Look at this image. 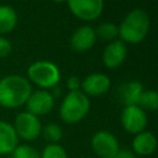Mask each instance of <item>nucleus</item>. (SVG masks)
Here are the masks:
<instances>
[{"label":"nucleus","instance_id":"nucleus-1","mask_svg":"<svg viewBox=\"0 0 158 158\" xmlns=\"http://www.w3.org/2000/svg\"><path fill=\"white\" fill-rule=\"evenodd\" d=\"M32 93L30 80L21 75H7L0 80V106L15 109L23 105Z\"/></svg>","mask_w":158,"mask_h":158},{"label":"nucleus","instance_id":"nucleus-2","mask_svg":"<svg viewBox=\"0 0 158 158\" xmlns=\"http://www.w3.org/2000/svg\"><path fill=\"white\" fill-rule=\"evenodd\" d=\"M149 31V16L142 9H133L122 20L118 27V36L122 42L139 43Z\"/></svg>","mask_w":158,"mask_h":158},{"label":"nucleus","instance_id":"nucleus-3","mask_svg":"<svg viewBox=\"0 0 158 158\" xmlns=\"http://www.w3.org/2000/svg\"><path fill=\"white\" fill-rule=\"evenodd\" d=\"M89 110L90 100L83 91H69L60 104L59 115L65 123H77L86 116Z\"/></svg>","mask_w":158,"mask_h":158},{"label":"nucleus","instance_id":"nucleus-4","mask_svg":"<svg viewBox=\"0 0 158 158\" xmlns=\"http://www.w3.org/2000/svg\"><path fill=\"white\" fill-rule=\"evenodd\" d=\"M27 75L31 81L43 89L54 88L60 80L59 68L48 60H38L32 63L28 67Z\"/></svg>","mask_w":158,"mask_h":158},{"label":"nucleus","instance_id":"nucleus-5","mask_svg":"<svg viewBox=\"0 0 158 158\" xmlns=\"http://www.w3.org/2000/svg\"><path fill=\"white\" fill-rule=\"evenodd\" d=\"M16 135L19 138H22L25 141H33L41 135L42 125L37 116L23 111L20 112L15 117V122L12 125Z\"/></svg>","mask_w":158,"mask_h":158},{"label":"nucleus","instance_id":"nucleus-6","mask_svg":"<svg viewBox=\"0 0 158 158\" xmlns=\"http://www.w3.org/2000/svg\"><path fill=\"white\" fill-rule=\"evenodd\" d=\"M147 114L138 105L125 106L121 114V125L128 133L137 135L144 131L147 126Z\"/></svg>","mask_w":158,"mask_h":158},{"label":"nucleus","instance_id":"nucleus-7","mask_svg":"<svg viewBox=\"0 0 158 158\" xmlns=\"http://www.w3.org/2000/svg\"><path fill=\"white\" fill-rule=\"evenodd\" d=\"M91 149L100 158H111L118 152L120 146L114 133L102 130L94 133L91 138Z\"/></svg>","mask_w":158,"mask_h":158},{"label":"nucleus","instance_id":"nucleus-8","mask_svg":"<svg viewBox=\"0 0 158 158\" xmlns=\"http://www.w3.org/2000/svg\"><path fill=\"white\" fill-rule=\"evenodd\" d=\"M74 16L84 21L98 19L104 10V0H67Z\"/></svg>","mask_w":158,"mask_h":158},{"label":"nucleus","instance_id":"nucleus-9","mask_svg":"<svg viewBox=\"0 0 158 158\" xmlns=\"http://www.w3.org/2000/svg\"><path fill=\"white\" fill-rule=\"evenodd\" d=\"M25 104L27 107V112L38 117L52 111L54 106V96L47 90H37L31 93Z\"/></svg>","mask_w":158,"mask_h":158},{"label":"nucleus","instance_id":"nucleus-10","mask_svg":"<svg viewBox=\"0 0 158 158\" xmlns=\"http://www.w3.org/2000/svg\"><path fill=\"white\" fill-rule=\"evenodd\" d=\"M111 81L107 75L102 73H93L85 77L80 84L81 91L89 96H99L105 94L110 89Z\"/></svg>","mask_w":158,"mask_h":158},{"label":"nucleus","instance_id":"nucleus-11","mask_svg":"<svg viewBox=\"0 0 158 158\" xmlns=\"http://www.w3.org/2000/svg\"><path fill=\"white\" fill-rule=\"evenodd\" d=\"M126 56H127L126 44L120 40H115L109 42V44L105 47L102 54V62L106 68L114 69L123 63Z\"/></svg>","mask_w":158,"mask_h":158},{"label":"nucleus","instance_id":"nucleus-12","mask_svg":"<svg viewBox=\"0 0 158 158\" xmlns=\"http://www.w3.org/2000/svg\"><path fill=\"white\" fill-rule=\"evenodd\" d=\"M95 41V30L90 26H81L73 32L70 38V46L75 52H86L94 46Z\"/></svg>","mask_w":158,"mask_h":158},{"label":"nucleus","instance_id":"nucleus-13","mask_svg":"<svg viewBox=\"0 0 158 158\" xmlns=\"http://www.w3.org/2000/svg\"><path fill=\"white\" fill-rule=\"evenodd\" d=\"M157 148L156 136L149 131H142L135 135L132 141V149L138 156H151Z\"/></svg>","mask_w":158,"mask_h":158},{"label":"nucleus","instance_id":"nucleus-14","mask_svg":"<svg viewBox=\"0 0 158 158\" xmlns=\"http://www.w3.org/2000/svg\"><path fill=\"white\" fill-rule=\"evenodd\" d=\"M17 144H19V137L12 125L0 120V156L11 153Z\"/></svg>","mask_w":158,"mask_h":158},{"label":"nucleus","instance_id":"nucleus-15","mask_svg":"<svg viewBox=\"0 0 158 158\" xmlns=\"http://www.w3.org/2000/svg\"><path fill=\"white\" fill-rule=\"evenodd\" d=\"M142 91H143L142 84L137 80H132L123 84L120 88V99L125 106L137 105Z\"/></svg>","mask_w":158,"mask_h":158},{"label":"nucleus","instance_id":"nucleus-16","mask_svg":"<svg viewBox=\"0 0 158 158\" xmlns=\"http://www.w3.org/2000/svg\"><path fill=\"white\" fill-rule=\"evenodd\" d=\"M17 23L16 11L7 5H0V35L11 32Z\"/></svg>","mask_w":158,"mask_h":158},{"label":"nucleus","instance_id":"nucleus-17","mask_svg":"<svg viewBox=\"0 0 158 158\" xmlns=\"http://www.w3.org/2000/svg\"><path fill=\"white\" fill-rule=\"evenodd\" d=\"M142 110H148V111H154L158 109V94L154 90H143L138 104H137Z\"/></svg>","mask_w":158,"mask_h":158},{"label":"nucleus","instance_id":"nucleus-18","mask_svg":"<svg viewBox=\"0 0 158 158\" xmlns=\"http://www.w3.org/2000/svg\"><path fill=\"white\" fill-rule=\"evenodd\" d=\"M95 35L96 37L99 36L102 41H115L118 36V26H116L112 22H104L98 27Z\"/></svg>","mask_w":158,"mask_h":158},{"label":"nucleus","instance_id":"nucleus-19","mask_svg":"<svg viewBox=\"0 0 158 158\" xmlns=\"http://www.w3.org/2000/svg\"><path fill=\"white\" fill-rule=\"evenodd\" d=\"M41 133L48 143H57L63 136V131L57 123H47L44 127H42Z\"/></svg>","mask_w":158,"mask_h":158},{"label":"nucleus","instance_id":"nucleus-20","mask_svg":"<svg viewBox=\"0 0 158 158\" xmlns=\"http://www.w3.org/2000/svg\"><path fill=\"white\" fill-rule=\"evenodd\" d=\"M11 153L12 158H41L40 152L30 144H17Z\"/></svg>","mask_w":158,"mask_h":158},{"label":"nucleus","instance_id":"nucleus-21","mask_svg":"<svg viewBox=\"0 0 158 158\" xmlns=\"http://www.w3.org/2000/svg\"><path fill=\"white\" fill-rule=\"evenodd\" d=\"M40 154L41 158H68L65 149L58 143H48Z\"/></svg>","mask_w":158,"mask_h":158},{"label":"nucleus","instance_id":"nucleus-22","mask_svg":"<svg viewBox=\"0 0 158 158\" xmlns=\"http://www.w3.org/2000/svg\"><path fill=\"white\" fill-rule=\"evenodd\" d=\"M11 49H12L11 42L4 37H0V58L7 57L11 53Z\"/></svg>","mask_w":158,"mask_h":158},{"label":"nucleus","instance_id":"nucleus-23","mask_svg":"<svg viewBox=\"0 0 158 158\" xmlns=\"http://www.w3.org/2000/svg\"><path fill=\"white\" fill-rule=\"evenodd\" d=\"M80 84H81V81H80L79 77H77V75H72L67 80V86H68L69 91H78L80 89Z\"/></svg>","mask_w":158,"mask_h":158},{"label":"nucleus","instance_id":"nucleus-24","mask_svg":"<svg viewBox=\"0 0 158 158\" xmlns=\"http://www.w3.org/2000/svg\"><path fill=\"white\" fill-rule=\"evenodd\" d=\"M111 158H135V154L128 149H118V152Z\"/></svg>","mask_w":158,"mask_h":158},{"label":"nucleus","instance_id":"nucleus-25","mask_svg":"<svg viewBox=\"0 0 158 158\" xmlns=\"http://www.w3.org/2000/svg\"><path fill=\"white\" fill-rule=\"evenodd\" d=\"M52 1H54V2H64L67 0H52Z\"/></svg>","mask_w":158,"mask_h":158}]
</instances>
